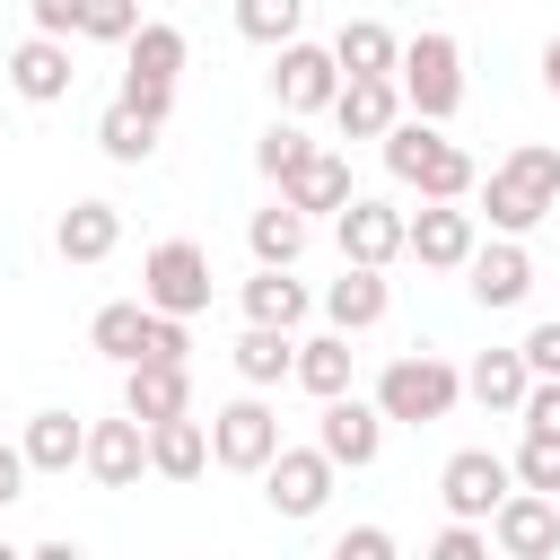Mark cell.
I'll return each instance as SVG.
<instances>
[{"instance_id": "cell-24", "label": "cell", "mask_w": 560, "mask_h": 560, "mask_svg": "<svg viewBox=\"0 0 560 560\" xmlns=\"http://www.w3.org/2000/svg\"><path fill=\"white\" fill-rule=\"evenodd\" d=\"M149 472L158 481H201L210 472V420H192V411L184 420H158L149 429Z\"/></svg>"}, {"instance_id": "cell-33", "label": "cell", "mask_w": 560, "mask_h": 560, "mask_svg": "<svg viewBox=\"0 0 560 560\" xmlns=\"http://www.w3.org/2000/svg\"><path fill=\"white\" fill-rule=\"evenodd\" d=\"M298 26H306V0H236V35L245 44H298Z\"/></svg>"}, {"instance_id": "cell-6", "label": "cell", "mask_w": 560, "mask_h": 560, "mask_svg": "<svg viewBox=\"0 0 560 560\" xmlns=\"http://www.w3.org/2000/svg\"><path fill=\"white\" fill-rule=\"evenodd\" d=\"M280 446H289V438H280V411H271L262 394H236V402L210 411V464H219V472H262Z\"/></svg>"}, {"instance_id": "cell-42", "label": "cell", "mask_w": 560, "mask_h": 560, "mask_svg": "<svg viewBox=\"0 0 560 560\" xmlns=\"http://www.w3.org/2000/svg\"><path fill=\"white\" fill-rule=\"evenodd\" d=\"M35 9V35H79L88 26V0H26Z\"/></svg>"}, {"instance_id": "cell-10", "label": "cell", "mask_w": 560, "mask_h": 560, "mask_svg": "<svg viewBox=\"0 0 560 560\" xmlns=\"http://www.w3.org/2000/svg\"><path fill=\"white\" fill-rule=\"evenodd\" d=\"M472 245H481V219H472L464 201H420L411 228H402V254H411L420 271H464Z\"/></svg>"}, {"instance_id": "cell-15", "label": "cell", "mask_w": 560, "mask_h": 560, "mask_svg": "<svg viewBox=\"0 0 560 560\" xmlns=\"http://www.w3.org/2000/svg\"><path fill=\"white\" fill-rule=\"evenodd\" d=\"M9 88H18L26 105H61V96L79 88V61H70V35H26V44L9 52Z\"/></svg>"}, {"instance_id": "cell-2", "label": "cell", "mask_w": 560, "mask_h": 560, "mask_svg": "<svg viewBox=\"0 0 560 560\" xmlns=\"http://www.w3.org/2000/svg\"><path fill=\"white\" fill-rule=\"evenodd\" d=\"M385 175H394L402 192H420V201H464V192L481 184L472 149L446 140V122H420V114H402V122L385 131Z\"/></svg>"}, {"instance_id": "cell-40", "label": "cell", "mask_w": 560, "mask_h": 560, "mask_svg": "<svg viewBox=\"0 0 560 560\" xmlns=\"http://www.w3.org/2000/svg\"><path fill=\"white\" fill-rule=\"evenodd\" d=\"M122 105H140L149 122H166V114H175V79H140V70H122Z\"/></svg>"}, {"instance_id": "cell-30", "label": "cell", "mask_w": 560, "mask_h": 560, "mask_svg": "<svg viewBox=\"0 0 560 560\" xmlns=\"http://www.w3.org/2000/svg\"><path fill=\"white\" fill-rule=\"evenodd\" d=\"M245 245H254V262H280V271H298V254H306V210H289V201L254 210V219H245Z\"/></svg>"}, {"instance_id": "cell-39", "label": "cell", "mask_w": 560, "mask_h": 560, "mask_svg": "<svg viewBox=\"0 0 560 560\" xmlns=\"http://www.w3.org/2000/svg\"><path fill=\"white\" fill-rule=\"evenodd\" d=\"M324 560H402V551H394V534H385V525H350V534H332V551H324Z\"/></svg>"}, {"instance_id": "cell-34", "label": "cell", "mask_w": 560, "mask_h": 560, "mask_svg": "<svg viewBox=\"0 0 560 560\" xmlns=\"http://www.w3.org/2000/svg\"><path fill=\"white\" fill-rule=\"evenodd\" d=\"M315 149H324V140H306V131H298V114H280V122H271V131L254 140V166H262L271 184H289V175H298V166H306Z\"/></svg>"}, {"instance_id": "cell-47", "label": "cell", "mask_w": 560, "mask_h": 560, "mask_svg": "<svg viewBox=\"0 0 560 560\" xmlns=\"http://www.w3.org/2000/svg\"><path fill=\"white\" fill-rule=\"evenodd\" d=\"M0 149H9V122H0Z\"/></svg>"}, {"instance_id": "cell-32", "label": "cell", "mask_w": 560, "mask_h": 560, "mask_svg": "<svg viewBox=\"0 0 560 560\" xmlns=\"http://www.w3.org/2000/svg\"><path fill=\"white\" fill-rule=\"evenodd\" d=\"M184 26H166V18H140V35L122 44V70H140V79H184Z\"/></svg>"}, {"instance_id": "cell-4", "label": "cell", "mask_w": 560, "mask_h": 560, "mask_svg": "<svg viewBox=\"0 0 560 560\" xmlns=\"http://www.w3.org/2000/svg\"><path fill=\"white\" fill-rule=\"evenodd\" d=\"M394 88H402V114H420V122H446V114L464 105V44H455L446 26H420V35H402V70H394Z\"/></svg>"}, {"instance_id": "cell-5", "label": "cell", "mask_w": 560, "mask_h": 560, "mask_svg": "<svg viewBox=\"0 0 560 560\" xmlns=\"http://www.w3.org/2000/svg\"><path fill=\"white\" fill-rule=\"evenodd\" d=\"M140 298L158 306V315H201L210 306V245H192V236H166V245H149V262H140Z\"/></svg>"}, {"instance_id": "cell-27", "label": "cell", "mask_w": 560, "mask_h": 560, "mask_svg": "<svg viewBox=\"0 0 560 560\" xmlns=\"http://www.w3.org/2000/svg\"><path fill=\"white\" fill-rule=\"evenodd\" d=\"M18 446H26L35 472H70V464H88V420L79 411H35Z\"/></svg>"}, {"instance_id": "cell-44", "label": "cell", "mask_w": 560, "mask_h": 560, "mask_svg": "<svg viewBox=\"0 0 560 560\" xmlns=\"http://www.w3.org/2000/svg\"><path fill=\"white\" fill-rule=\"evenodd\" d=\"M26 560H88V551H79V542H70V534H52V542H35V551H26Z\"/></svg>"}, {"instance_id": "cell-17", "label": "cell", "mask_w": 560, "mask_h": 560, "mask_svg": "<svg viewBox=\"0 0 560 560\" xmlns=\"http://www.w3.org/2000/svg\"><path fill=\"white\" fill-rule=\"evenodd\" d=\"M236 306H245V324L298 332V324H306V306H315V289H306L298 271H280V262H254V280L236 289Z\"/></svg>"}, {"instance_id": "cell-35", "label": "cell", "mask_w": 560, "mask_h": 560, "mask_svg": "<svg viewBox=\"0 0 560 560\" xmlns=\"http://www.w3.org/2000/svg\"><path fill=\"white\" fill-rule=\"evenodd\" d=\"M508 464H516V490H542V499H560V438H525Z\"/></svg>"}, {"instance_id": "cell-19", "label": "cell", "mask_w": 560, "mask_h": 560, "mask_svg": "<svg viewBox=\"0 0 560 560\" xmlns=\"http://www.w3.org/2000/svg\"><path fill=\"white\" fill-rule=\"evenodd\" d=\"M385 306H394V280L368 271V262H341V280L324 289V324L332 332H368V324H385Z\"/></svg>"}, {"instance_id": "cell-37", "label": "cell", "mask_w": 560, "mask_h": 560, "mask_svg": "<svg viewBox=\"0 0 560 560\" xmlns=\"http://www.w3.org/2000/svg\"><path fill=\"white\" fill-rule=\"evenodd\" d=\"M516 420H525V438H560V376H534L525 402H516Z\"/></svg>"}, {"instance_id": "cell-28", "label": "cell", "mask_w": 560, "mask_h": 560, "mask_svg": "<svg viewBox=\"0 0 560 560\" xmlns=\"http://www.w3.org/2000/svg\"><path fill=\"white\" fill-rule=\"evenodd\" d=\"M525 385H534L525 350H481V359L464 368V394H472L481 411H516V402H525Z\"/></svg>"}, {"instance_id": "cell-16", "label": "cell", "mask_w": 560, "mask_h": 560, "mask_svg": "<svg viewBox=\"0 0 560 560\" xmlns=\"http://www.w3.org/2000/svg\"><path fill=\"white\" fill-rule=\"evenodd\" d=\"M88 472L105 481V490H140V472H149V429L122 411V420H88Z\"/></svg>"}, {"instance_id": "cell-26", "label": "cell", "mask_w": 560, "mask_h": 560, "mask_svg": "<svg viewBox=\"0 0 560 560\" xmlns=\"http://www.w3.org/2000/svg\"><path fill=\"white\" fill-rule=\"evenodd\" d=\"M350 376H359V350H350V332H315V341H298V385L315 394V402H332V394H350Z\"/></svg>"}, {"instance_id": "cell-14", "label": "cell", "mask_w": 560, "mask_h": 560, "mask_svg": "<svg viewBox=\"0 0 560 560\" xmlns=\"http://www.w3.org/2000/svg\"><path fill=\"white\" fill-rule=\"evenodd\" d=\"M490 551H499V560H551V551H560V499L508 490V508L490 516Z\"/></svg>"}, {"instance_id": "cell-1", "label": "cell", "mask_w": 560, "mask_h": 560, "mask_svg": "<svg viewBox=\"0 0 560 560\" xmlns=\"http://www.w3.org/2000/svg\"><path fill=\"white\" fill-rule=\"evenodd\" d=\"M472 192H481L472 219H490V236H534V228L560 210V149H551V140H516V149L490 166V184H472Z\"/></svg>"}, {"instance_id": "cell-12", "label": "cell", "mask_w": 560, "mask_h": 560, "mask_svg": "<svg viewBox=\"0 0 560 560\" xmlns=\"http://www.w3.org/2000/svg\"><path fill=\"white\" fill-rule=\"evenodd\" d=\"M385 429H394V420L376 411V394H368V402H359V394H332L324 420H315V446H324L341 472H368V464L385 455Z\"/></svg>"}, {"instance_id": "cell-8", "label": "cell", "mask_w": 560, "mask_h": 560, "mask_svg": "<svg viewBox=\"0 0 560 560\" xmlns=\"http://www.w3.org/2000/svg\"><path fill=\"white\" fill-rule=\"evenodd\" d=\"M332 455L324 446H280L271 464H262V499H271V516H289V525H306V516H324V499H332Z\"/></svg>"}, {"instance_id": "cell-45", "label": "cell", "mask_w": 560, "mask_h": 560, "mask_svg": "<svg viewBox=\"0 0 560 560\" xmlns=\"http://www.w3.org/2000/svg\"><path fill=\"white\" fill-rule=\"evenodd\" d=\"M542 88H551V96H560V35H551V44H542Z\"/></svg>"}, {"instance_id": "cell-41", "label": "cell", "mask_w": 560, "mask_h": 560, "mask_svg": "<svg viewBox=\"0 0 560 560\" xmlns=\"http://www.w3.org/2000/svg\"><path fill=\"white\" fill-rule=\"evenodd\" d=\"M516 350H525V368H534V376H560V315H542Z\"/></svg>"}, {"instance_id": "cell-18", "label": "cell", "mask_w": 560, "mask_h": 560, "mask_svg": "<svg viewBox=\"0 0 560 560\" xmlns=\"http://www.w3.org/2000/svg\"><path fill=\"white\" fill-rule=\"evenodd\" d=\"M402 122V88L394 79H341V96H332V131L341 140H385Z\"/></svg>"}, {"instance_id": "cell-23", "label": "cell", "mask_w": 560, "mask_h": 560, "mask_svg": "<svg viewBox=\"0 0 560 560\" xmlns=\"http://www.w3.org/2000/svg\"><path fill=\"white\" fill-rule=\"evenodd\" d=\"M122 245V210L114 201H70L61 219H52V254L61 262H105Z\"/></svg>"}, {"instance_id": "cell-11", "label": "cell", "mask_w": 560, "mask_h": 560, "mask_svg": "<svg viewBox=\"0 0 560 560\" xmlns=\"http://www.w3.org/2000/svg\"><path fill=\"white\" fill-rule=\"evenodd\" d=\"M402 228H411V210H394V201H376V192H359L350 210H332V245H341V262H368V271L402 262Z\"/></svg>"}, {"instance_id": "cell-29", "label": "cell", "mask_w": 560, "mask_h": 560, "mask_svg": "<svg viewBox=\"0 0 560 560\" xmlns=\"http://www.w3.org/2000/svg\"><path fill=\"white\" fill-rule=\"evenodd\" d=\"M158 131H166V122H149L140 105H122V96H114V105H105V122H96V149H105L114 166H149V158H158Z\"/></svg>"}, {"instance_id": "cell-25", "label": "cell", "mask_w": 560, "mask_h": 560, "mask_svg": "<svg viewBox=\"0 0 560 560\" xmlns=\"http://www.w3.org/2000/svg\"><path fill=\"white\" fill-rule=\"evenodd\" d=\"M228 359H236V376H245L254 394H262V385H289V376H298V332H271V324H245Z\"/></svg>"}, {"instance_id": "cell-13", "label": "cell", "mask_w": 560, "mask_h": 560, "mask_svg": "<svg viewBox=\"0 0 560 560\" xmlns=\"http://www.w3.org/2000/svg\"><path fill=\"white\" fill-rule=\"evenodd\" d=\"M464 289H472V306H490V315L525 306V298H534V254H525V236H490V245H472Z\"/></svg>"}, {"instance_id": "cell-7", "label": "cell", "mask_w": 560, "mask_h": 560, "mask_svg": "<svg viewBox=\"0 0 560 560\" xmlns=\"http://www.w3.org/2000/svg\"><path fill=\"white\" fill-rule=\"evenodd\" d=\"M508 490H516V464L490 455V446H455L446 472H438V499H446V516H464V525H490V516L508 508Z\"/></svg>"}, {"instance_id": "cell-3", "label": "cell", "mask_w": 560, "mask_h": 560, "mask_svg": "<svg viewBox=\"0 0 560 560\" xmlns=\"http://www.w3.org/2000/svg\"><path fill=\"white\" fill-rule=\"evenodd\" d=\"M455 402H464V368L438 359V350H402V359H385V376H376V411L402 420V429H429V420H446Z\"/></svg>"}, {"instance_id": "cell-31", "label": "cell", "mask_w": 560, "mask_h": 560, "mask_svg": "<svg viewBox=\"0 0 560 560\" xmlns=\"http://www.w3.org/2000/svg\"><path fill=\"white\" fill-rule=\"evenodd\" d=\"M140 341H149V298H114V306H96L88 350H105L114 368H131V359H140Z\"/></svg>"}, {"instance_id": "cell-36", "label": "cell", "mask_w": 560, "mask_h": 560, "mask_svg": "<svg viewBox=\"0 0 560 560\" xmlns=\"http://www.w3.org/2000/svg\"><path fill=\"white\" fill-rule=\"evenodd\" d=\"M88 44H131L140 35V0H88Z\"/></svg>"}, {"instance_id": "cell-21", "label": "cell", "mask_w": 560, "mask_h": 560, "mask_svg": "<svg viewBox=\"0 0 560 560\" xmlns=\"http://www.w3.org/2000/svg\"><path fill=\"white\" fill-rule=\"evenodd\" d=\"M332 61H341V79H394V70H402V35H394L385 18H341Z\"/></svg>"}, {"instance_id": "cell-38", "label": "cell", "mask_w": 560, "mask_h": 560, "mask_svg": "<svg viewBox=\"0 0 560 560\" xmlns=\"http://www.w3.org/2000/svg\"><path fill=\"white\" fill-rule=\"evenodd\" d=\"M429 560H490V525H464V516H446V525L429 534Z\"/></svg>"}, {"instance_id": "cell-20", "label": "cell", "mask_w": 560, "mask_h": 560, "mask_svg": "<svg viewBox=\"0 0 560 560\" xmlns=\"http://www.w3.org/2000/svg\"><path fill=\"white\" fill-rule=\"evenodd\" d=\"M122 411H131L140 429H158V420H184V411H192V376H184V368H158V359H140V368H122Z\"/></svg>"}, {"instance_id": "cell-46", "label": "cell", "mask_w": 560, "mask_h": 560, "mask_svg": "<svg viewBox=\"0 0 560 560\" xmlns=\"http://www.w3.org/2000/svg\"><path fill=\"white\" fill-rule=\"evenodd\" d=\"M0 560H26V551H18V542H0Z\"/></svg>"}, {"instance_id": "cell-22", "label": "cell", "mask_w": 560, "mask_h": 560, "mask_svg": "<svg viewBox=\"0 0 560 560\" xmlns=\"http://www.w3.org/2000/svg\"><path fill=\"white\" fill-rule=\"evenodd\" d=\"M280 201H289V210H306V219L350 210V201H359V192H350V158H341V149H315V158H306V166L280 184Z\"/></svg>"}, {"instance_id": "cell-9", "label": "cell", "mask_w": 560, "mask_h": 560, "mask_svg": "<svg viewBox=\"0 0 560 560\" xmlns=\"http://www.w3.org/2000/svg\"><path fill=\"white\" fill-rule=\"evenodd\" d=\"M271 96H280V114H332V96H341V61H332V44H280L271 52Z\"/></svg>"}, {"instance_id": "cell-43", "label": "cell", "mask_w": 560, "mask_h": 560, "mask_svg": "<svg viewBox=\"0 0 560 560\" xmlns=\"http://www.w3.org/2000/svg\"><path fill=\"white\" fill-rule=\"evenodd\" d=\"M26 481H35L26 446H9V438H0V508H9V499H26Z\"/></svg>"}]
</instances>
